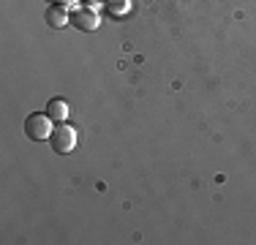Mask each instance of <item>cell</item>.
Wrapping results in <instances>:
<instances>
[{"instance_id":"7","label":"cell","mask_w":256,"mask_h":245,"mask_svg":"<svg viewBox=\"0 0 256 245\" xmlns=\"http://www.w3.org/2000/svg\"><path fill=\"white\" fill-rule=\"evenodd\" d=\"M50 3H58V0H50Z\"/></svg>"},{"instance_id":"4","label":"cell","mask_w":256,"mask_h":245,"mask_svg":"<svg viewBox=\"0 0 256 245\" xmlns=\"http://www.w3.org/2000/svg\"><path fill=\"white\" fill-rule=\"evenodd\" d=\"M44 20H46V24H50V28L58 30V28H63L66 22H71V14L66 11L63 3H50V8H46Z\"/></svg>"},{"instance_id":"5","label":"cell","mask_w":256,"mask_h":245,"mask_svg":"<svg viewBox=\"0 0 256 245\" xmlns=\"http://www.w3.org/2000/svg\"><path fill=\"white\" fill-rule=\"evenodd\" d=\"M46 114L52 118V122H66V118H68V104L63 98H52L46 104Z\"/></svg>"},{"instance_id":"6","label":"cell","mask_w":256,"mask_h":245,"mask_svg":"<svg viewBox=\"0 0 256 245\" xmlns=\"http://www.w3.org/2000/svg\"><path fill=\"white\" fill-rule=\"evenodd\" d=\"M123 8H128V3H126V0H123V3H109V11H112V14H120Z\"/></svg>"},{"instance_id":"3","label":"cell","mask_w":256,"mask_h":245,"mask_svg":"<svg viewBox=\"0 0 256 245\" xmlns=\"http://www.w3.org/2000/svg\"><path fill=\"white\" fill-rule=\"evenodd\" d=\"M71 24L79 30H96L98 28V16L90 8H76V11H71Z\"/></svg>"},{"instance_id":"1","label":"cell","mask_w":256,"mask_h":245,"mask_svg":"<svg viewBox=\"0 0 256 245\" xmlns=\"http://www.w3.org/2000/svg\"><path fill=\"white\" fill-rule=\"evenodd\" d=\"M50 144H52L54 152L66 156V152H71L76 144V131L71 126H66V122H54V128L50 134Z\"/></svg>"},{"instance_id":"2","label":"cell","mask_w":256,"mask_h":245,"mask_svg":"<svg viewBox=\"0 0 256 245\" xmlns=\"http://www.w3.org/2000/svg\"><path fill=\"white\" fill-rule=\"evenodd\" d=\"M25 134H28V139H33V142H41V139H50V134H52V118L50 114H41V112H33V114H28V120H25Z\"/></svg>"}]
</instances>
